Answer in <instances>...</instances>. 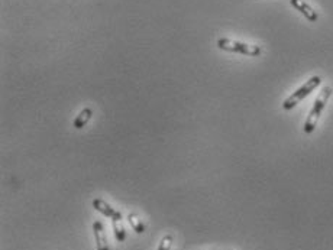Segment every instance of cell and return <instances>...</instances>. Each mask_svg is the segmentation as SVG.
Returning a JSON list of instances; mask_svg holds the SVG:
<instances>
[{
	"instance_id": "obj_7",
	"label": "cell",
	"mask_w": 333,
	"mask_h": 250,
	"mask_svg": "<svg viewBox=\"0 0 333 250\" xmlns=\"http://www.w3.org/2000/svg\"><path fill=\"white\" fill-rule=\"evenodd\" d=\"M92 116H93V110H92L90 107L83 109V110L80 112V115L75 117V120H74L73 126H74L75 129H83L84 126L87 125V122L92 119Z\"/></svg>"
},
{
	"instance_id": "obj_1",
	"label": "cell",
	"mask_w": 333,
	"mask_h": 250,
	"mask_svg": "<svg viewBox=\"0 0 333 250\" xmlns=\"http://www.w3.org/2000/svg\"><path fill=\"white\" fill-rule=\"evenodd\" d=\"M331 96H332V88H331L329 85H328V87H323V90H322L320 94L317 96V99H316V101H314V106H313V109L310 110V113H309V116H307V119H306L304 127H303V130H304L307 134H310V133L314 132V129H316V126H317V120H319V117H320L323 109L326 107V103L329 101V97H331Z\"/></svg>"
},
{
	"instance_id": "obj_4",
	"label": "cell",
	"mask_w": 333,
	"mask_h": 250,
	"mask_svg": "<svg viewBox=\"0 0 333 250\" xmlns=\"http://www.w3.org/2000/svg\"><path fill=\"white\" fill-rule=\"evenodd\" d=\"M290 3H291V6L296 9V10H298L309 22H316L317 20V13H316V10L309 4V3H306L304 0H290Z\"/></svg>"
},
{
	"instance_id": "obj_3",
	"label": "cell",
	"mask_w": 333,
	"mask_h": 250,
	"mask_svg": "<svg viewBox=\"0 0 333 250\" xmlns=\"http://www.w3.org/2000/svg\"><path fill=\"white\" fill-rule=\"evenodd\" d=\"M218 47L223 51L243 54V55H248V57H258L262 52L261 47H258V45H251V44H245V42H239V41H232V39H227V38L218 39Z\"/></svg>"
},
{
	"instance_id": "obj_2",
	"label": "cell",
	"mask_w": 333,
	"mask_h": 250,
	"mask_svg": "<svg viewBox=\"0 0 333 250\" xmlns=\"http://www.w3.org/2000/svg\"><path fill=\"white\" fill-rule=\"evenodd\" d=\"M322 83V78L319 75L312 77L310 80H307L297 91H294L284 103H282V109L284 110H291L294 106H297L304 97H307L312 91H314V88H317Z\"/></svg>"
},
{
	"instance_id": "obj_8",
	"label": "cell",
	"mask_w": 333,
	"mask_h": 250,
	"mask_svg": "<svg viewBox=\"0 0 333 250\" xmlns=\"http://www.w3.org/2000/svg\"><path fill=\"white\" fill-rule=\"evenodd\" d=\"M113 232H114V237L117 242H125L126 239V232L125 227L122 226V218H113Z\"/></svg>"
},
{
	"instance_id": "obj_6",
	"label": "cell",
	"mask_w": 333,
	"mask_h": 250,
	"mask_svg": "<svg viewBox=\"0 0 333 250\" xmlns=\"http://www.w3.org/2000/svg\"><path fill=\"white\" fill-rule=\"evenodd\" d=\"M93 232H94V239H96L97 250H109L108 240H106V236H105V230H103V224L100 221H94L93 223Z\"/></svg>"
},
{
	"instance_id": "obj_10",
	"label": "cell",
	"mask_w": 333,
	"mask_h": 250,
	"mask_svg": "<svg viewBox=\"0 0 333 250\" xmlns=\"http://www.w3.org/2000/svg\"><path fill=\"white\" fill-rule=\"evenodd\" d=\"M171 246H172V236L168 234V236H166V237L161 240V243H160V246H158V250H169L171 249Z\"/></svg>"
},
{
	"instance_id": "obj_5",
	"label": "cell",
	"mask_w": 333,
	"mask_h": 250,
	"mask_svg": "<svg viewBox=\"0 0 333 250\" xmlns=\"http://www.w3.org/2000/svg\"><path fill=\"white\" fill-rule=\"evenodd\" d=\"M93 207H94V210H97V211L102 213L103 216L111 217V220H113V218H122V214H120L119 211H116L113 207H111V205H109L105 200H102V198L93 200Z\"/></svg>"
},
{
	"instance_id": "obj_9",
	"label": "cell",
	"mask_w": 333,
	"mask_h": 250,
	"mask_svg": "<svg viewBox=\"0 0 333 250\" xmlns=\"http://www.w3.org/2000/svg\"><path fill=\"white\" fill-rule=\"evenodd\" d=\"M128 221H129V224L132 226V229L138 233V234H142L144 232H145V226H144V223L141 221V218L136 216V214H128Z\"/></svg>"
}]
</instances>
